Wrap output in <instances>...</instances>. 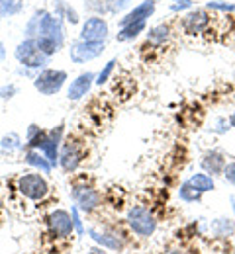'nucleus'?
Here are the masks:
<instances>
[{
  "instance_id": "f257e3e1",
  "label": "nucleus",
  "mask_w": 235,
  "mask_h": 254,
  "mask_svg": "<svg viewBox=\"0 0 235 254\" xmlns=\"http://www.w3.org/2000/svg\"><path fill=\"white\" fill-rule=\"evenodd\" d=\"M16 190L20 193L22 199L30 201V203H41L47 195H49V184L47 180L37 174V172H28V174H22L18 180H16Z\"/></svg>"
},
{
  "instance_id": "f03ea898",
  "label": "nucleus",
  "mask_w": 235,
  "mask_h": 254,
  "mask_svg": "<svg viewBox=\"0 0 235 254\" xmlns=\"http://www.w3.org/2000/svg\"><path fill=\"white\" fill-rule=\"evenodd\" d=\"M128 225H130V229L134 231L135 235H139V237H149L157 229L155 217L151 215V211L145 205H134L128 211Z\"/></svg>"
},
{
  "instance_id": "7ed1b4c3",
  "label": "nucleus",
  "mask_w": 235,
  "mask_h": 254,
  "mask_svg": "<svg viewBox=\"0 0 235 254\" xmlns=\"http://www.w3.org/2000/svg\"><path fill=\"white\" fill-rule=\"evenodd\" d=\"M71 195H73L77 207L84 213L94 211L102 203V195L98 193V190H94L92 186H86V184H75L71 190Z\"/></svg>"
},
{
  "instance_id": "20e7f679",
  "label": "nucleus",
  "mask_w": 235,
  "mask_h": 254,
  "mask_svg": "<svg viewBox=\"0 0 235 254\" xmlns=\"http://www.w3.org/2000/svg\"><path fill=\"white\" fill-rule=\"evenodd\" d=\"M47 229L51 233V237L55 239H67L73 235V229H75V221H73V215L67 213L65 209H55L47 215Z\"/></svg>"
},
{
  "instance_id": "39448f33",
  "label": "nucleus",
  "mask_w": 235,
  "mask_h": 254,
  "mask_svg": "<svg viewBox=\"0 0 235 254\" xmlns=\"http://www.w3.org/2000/svg\"><path fill=\"white\" fill-rule=\"evenodd\" d=\"M65 80H67V74H65L63 70L45 68V70H43V72H41V74L35 78L34 86H35V90H39L41 94L53 96V94H57V92L63 88Z\"/></svg>"
},
{
  "instance_id": "423d86ee",
  "label": "nucleus",
  "mask_w": 235,
  "mask_h": 254,
  "mask_svg": "<svg viewBox=\"0 0 235 254\" xmlns=\"http://www.w3.org/2000/svg\"><path fill=\"white\" fill-rule=\"evenodd\" d=\"M84 155H86L84 143L73 137V139H69L67 143H63V153H61V157H59V159H61L59 162H61V166H63L65 172H73V170H77V166L82 162Z\"/></svg>"
},
{
  "instance_id": "0eeeda50",
  "label": "nucleus",
  "mask_w": 235,
  "mask_h": 254,
  "mask_svg": "<svg viewBox=\"0 0 235 254\" xmlns=\"http://www.w3.org/2000/svg\"><path fill=\"white\" fill-rule=\"evenodd\" d=\"M16 57L20 63L30 66V68H37V66L47 63V55L37 47V41H34V39L20 43V47L16 49Z\"/></svg>"
},
{
  "instance_id": "6e6552de",
  "label": "nucleus",
  "mask_w": 235,
  "mask_h": 254,
  "mask_svg": "<svg viewBox=\"0 0 235 254\" xmlns=\"http://www.w3.org/2000/svg\"><path fill=\"white\" fill-rule=\"evenodd\" d=\"M104 51V43H94V41H78L71 45V59L75 63H84L94 57H98Z\"/></svg>"
},
{
  "instance_id": "1a4fd4ad",
  "label": "nucleus",
  "mask_w": 235,
  "mask_h": 254,
  "mask_svg": "<svg viewBox=\"0 0 235 254\" xmlns=\"http://www.w3.org/2000/svg\"><path fill=\"white\" fill-rule=\"evenodd\" d=\"M108 35V26L102 18H90L86 20V24L82 26V41H94V43H104Z\"/></svg>"
},
{
  "instance_id": "9d476101",
  "label": "nucleus",
  "mask_w": 235,
  "mask_h": 254,
  "mask_svg": "<svg viewBox=\"0 0 235 254\" xmlns=\"http://www.w3.org/2000/svg\"><path fill=\"white\" fill-rule=\"evenodd\" d=\"M92 80H94V74L92 72H82L80 76H77L67 90L69 100H80L82 96H86V92L90 90L92 86Z\"/></svg>"
},
{
  "instance_id": "9b49d317",
  "label": "nucleus",
  "mask_w": 235,
  "mask_h": 254,
  "mask_svg": "<svg viewBox=\"0 0 235 254\" xmlns=\"http://www.w3.org/2000/svg\"><path fill=\"white\" fill-rule=\"evenodd\" d=\"M208 24H210V18H208V14H206V12H202V10L188 14V16L184 18V22H182L184 32H186V33H200V32H204V30L208 28Z\"/></svg>"
},
{
  "instance_id": "f8f14e48",
  "label": "nucleus",
  "mask_w": 235,
  "mask_h": 254,
  "mask_svg": "<svg viewBox=\"0 0 235 254\" xmlns=\"http://www.w3.org/2000/svg\"><path fill=\"white\" fill-rule=\"evenodd\" d=\"M88 235L102 247L110 249V251H122V241L118 239V235L110 233V231H98V229H88Z\"/></svg>"
},
{
  "instance_id": "ddd939ff",
  "label": "nucleus",
  "mask_w": 235,
  "mask_h": 254,
  "mask_svg": "<svg viewBox=\"0 0 235 254\" xmlns=\"http://www.w3.org/2000/svg\"><path fill=\"white\" fill-rule=\"evenodd\" d=\"M202 168L206 172H210V174H220L226 168V159H224V155L220 151H210L202 159Z\"/></svg>"
},
{
  "instance_id": "4468645a",
  "label": "nucleus",
  "mask_w": 235,
  "mask_h": 254,
  "mask_svg": "<svg viewBox=\"0 0 235 254\" xmlns=\"http://www.w3.org/2000/svg\"><path fill=\"white\" fill-rule=\"evenodd\" d=\"M155 10V2L153 0H147L143 2L141 6H137L134 12H130L124 20H122V26H128V24H134V22H145V18H149Z\"/></svg>"
},
{
  "instance_id": "2eb2a0df",
  "label": "nucleus",
  "mask_w": 235,
  "mask_h": 254,
  "mask_svg": "<svg viewBox=\"0 0 235 254\" xmlns=\"http://www.w3.org/2000/svg\"><path fill=\"white\" fill-rule=\"evenodd\" d=\"M26 162L35 166V168H39V170L45 172V174L51 170V162L45 159L43 155H39V151H35V149H30V151L26 153Z\"/></svg>"
},
{
  "instance_id": "dca6fc26",
  "label": "nucleus",
  "mask_w": 235,
  "mask_h": 254,
  "mask_svg": "<svg viewBox=\"0 0 235 254\" xmlns=\"http://www.w3.org/2000/svg\"><path fill=\"white\" fill-rule=\"evenodd\" d=\"M188 182H190L198 191H202V193L214 190V178L208 176V174H194V176H190Z\"/></svg>"
},
{
  "instance_id": "f3484780",
  "label": "nucleus",
  "mask_w": 235,
  "mask_h": 254,
  "mask_svg": "<svg viewBox=\"0 0 235 254\" xmlns=\"http://www.w3.org/2000/svg\"><path fill=\"white\" fill-rule=\"evenodd\" d=\"M37 47L49 57V55H53V53L57 51V47H59V39L49 37V35H39V37H37Z\"/></svg>"
},
{
  "instance_id": "a211bd4d",
  "label": "nucleus",
  "mask_w": 235,
  "mask_h": 254,
  "mask_svg": "<svg viewBox=\"0 0 235 254\" xmlns=\"http://www.w3.org/2000/svg\"><path fill=\"white\" fill-rule=\"evenodd\" d=\"M178 195H180V199L182 201H188V203H192V201H198L202 197V191H198L188 180L180 186V190H178Z\"/></svg>"
},
{
  "instance_id": "6ab92c4d",
  "label": "nucleus",
  "mask_w": 235,
  "mask_h": 254,
  "mask_svg": "<svg viewBox=\"0 0 235 254\" xmlns=\"http://www.w3.org/2000/svg\"><path fill=\"white\" fill-rule=\"evenodd\" d=\"M143 28H145V22H134V24H128V26H124V30L120 32L118 39H120V41H128V39H134L137 33L143 32Z\"/></svg>"
},
{
  "instance_id": "aec40b11",
  "label": "nucleus",
  "mask_w": 235,
  "mask_h": 254,
  "mask_svg": "<svg viewBox=\"0 0 235 254\" xmlns=\"http://www.w3.org/2000/svg\"><path fill=\"white\" fill-rule=\"evenodd\" d=\"M212 229H214V233L216 235H220V237H226V235H230V233H234V225L232 223H228L226 219H218V221L212 225Z\"/></svg>"
},
{
  "instance_id": "412c9836",
  "label": "nucleus",
  "mask_w": 235,
  "mask_h": 254,
  "mask_svg": "<svg viewBox=\"0 0 235 254\" xmlns=\"http://www.w3.org/2000/svg\"><path fill=\"white\" fill-rule=\"evenodd\" d=\"M2 149L4 151H12V149H20V137L16 133H10L2 139Z\"/></svg>"
},
{
  "instance_id": "4be33fe9",
  "label": "nucleus",
  "mask_w": 235,
  "mask_h": 254,
  "mask_svg": "<svg viewBox=\"0 0 235 254\" xmlns=\"http://www.w3.org/2000/svg\"><path fill=\"white\" fill-rule=\"evenodd\" d=\"M168 37V28L167 26H159V28H153L151 32H149V39L151 41H165Z\"/></svg>"
},
{
  "instance_id": "5701e85b",
  "label": "nucleus",
  "mask_w": 235,
  "mask_h": 254,
  "mask_svg": "<svg viewBox=\"0 0 235 254\" xmlns=\"http://www.w3.org/2000/svg\"><path fill=\"white\" fill-rule=\"evenodd\" d=\"M114 64H116V61H110V63L106 64V68L100 72V76H98V80H96V84H104L106 80H108V76H110V72H112V68H114Z\"/></svg>"
},
{
  "instance_id": "b1692460",
  "label": "nucleus",
  "mask_w": 235,
  "mask_h": 254,
  "mask_svg": "<svg viewBox=\"0 0 235 254\" xmlns=\"http://www.w3.org/2000/svg\"><path fill=\"white\" fill-rule=\"evenodd\" d=\"M224 176H226V180H228V182L235 184V162L226 164V168H224Z\"/></svg>"
},
{
  "instance_id": "393cba45",
  "label": "nucleus",
  "mask_w": 235,
  "mask_h": 254,
  "mask_svg": "<svg viewBox=\"0 0 235 254\" xmlns=\"http://www.w3.org/2000/svg\"><path fill=\"white\" fill-rule=\"evenodd\" d=\"M106 2H108V8L112 12H118V10H122L128 4V0H106Z\"/></svg>"
},
{
  "instance_id": "a878e982",
  "label": "nucleus",
  "mask_w": 235,
  "mask_h": 254,
  "mask_svg": "<svg viewBox=\"0 0 235 254\" xmlns=\"http://www.w3.org/2000/svg\"><path fill=\"white\" fill-rule=\"evenodd\" d=\"M14 92H16L14 86H4V88H0V98H12Z\"/></svg>"
},
{
  "instance_id": "bb28decb",
  "label": "nucleus",
  "mask_w": 235,
  "mask_h": 254,
  "mask_svg": "<svg viewBox=\"0 0 235 254\" xmlns=\"http://www.w3.org/2000/svg\"><path fill=\"white\" fill-rule=\"evenodd\" d=\"M210 8H218V10H234V6H230V4H218V2H210Z\"/></svg>"
},
{
  "instance_id": "cd10ccee",
  "label": "nucleus",
  "mask_w": 235,
  "mask_h": 254,
  "mask_svg": "<svg viewBox=\"0 0 235 254\" xmlns=\"http://www.w3.org/2000/svg\"><path fill=\"white\" fill-rule=\"evenodd\" d=\"M88 254H106V253H104L102 249H92V251H90Z\"/></svg>"
},
{
  "instance_id": "c85d7f7f",
  "label": "nucleus",
  "mask_w": 235,
  "mask_h": 254,
  "mask_svg": "<svg viewBox=\"0 0 235 254\" xmlns=\"http://www.w3.org/2000/svg\"><path fill=\"white\" fill-rule=\"evenodd\" d=\"M230 124H232V127H235V112L230 116Z\"/></svg>"
},
{
  "instance_id": "c756f323",
  "label": "nucleus",
  "mask_w": 235,
  "mask_h": 254,
  "mask_svg": "<svg viewBox=\"0 0 235 254\" xmlns=\"http://www.w3.org/2000/svg\"><path fill=\"white\" fill-rule=\"evenodd\" d=\"M165 254H186V253H182V251H167Z\"/></svg>"
},
{
  "instance_id": "7c9ffc66",
  "label": "nucleus",
  "mask_w": 235,
  "mask_h": 254,
  "mask_svg": "<svg viewBox=\"0 0 235 254\" xmlns=\"http://www.w3.org/2000/svg\"><path fill=\"white\" fill-rule=\"evenodd\" d=\"M232 209H234V213H235V195H232Z\"/></svg>"
},
{
  "instance_id": "2f4dec72",
  "label": "nucleus",
  "mask_w": 235,
  "mask_h": 254,
  "mask_svg": "<svg viewBox=\"0 0 235 254\" xmlns=\"http://www.w3.org/2000/svg\"><path fill=\"white\" fill-rule=\"evenodd\" d=\"M4 57V49H2V45H0V59Z\"/></svg>"
}]
</instances>
